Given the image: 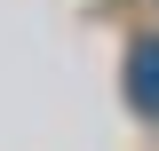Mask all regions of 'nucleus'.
Returning a JSON list of instances; mask_svg holds the SVG:
<instances>
[{"label": "nucleus", "instance_id": "f257e3e1", "mask_svg": "<svg viewBox=\"0 0 159 151\" xmlns=\"http://www.w3.org/2000/svg\"><path fill=\"white\" fill-rule=\"evenodd\" d=\"M127 103L143 119H159V40H135L127 48Z\"/></svg>", "mask_w": 159, "mask_h": 151}]
</instances>
